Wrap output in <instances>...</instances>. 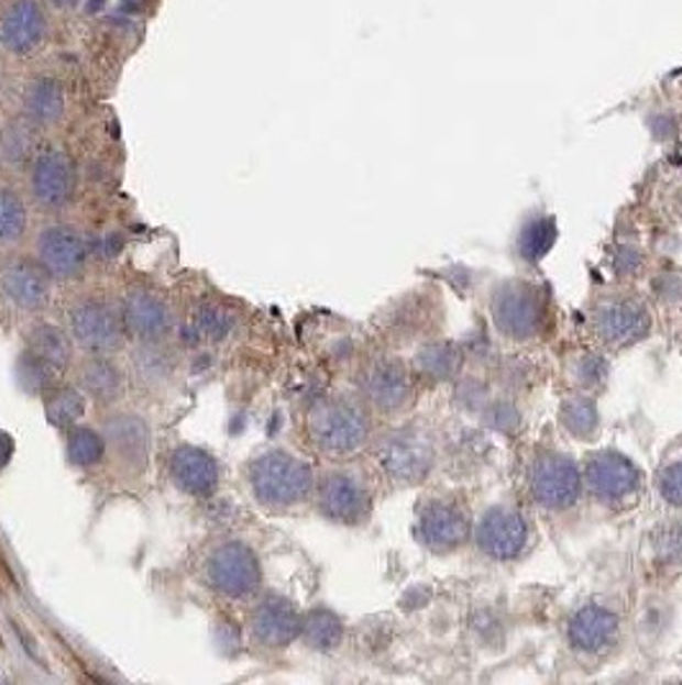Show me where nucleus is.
I'll return each instance as SVG.
<instances>
[{"instance_id": "1", "label": "nucleus", "mask_w": 682, "mask_h": 685, "mask_svg": "<svg viewBox=\"0 0 682 685\" xmlns=\"http://www.w3.org/2000/svg\"><path fill=\"white\" fill-rule=\"evenodd\" d=\"M308 434L321 452L352 454L367 442L370 421L356 400L323 398L308 413Z\"/></svg>"}, {"instance_id": "2", "label": "nucleus", "mask_w": 682, "mask_h": 685, "mask_svg": "<svg viewBox=\"0 0 682 685\" xmlns=\"http://www.w3.org/2000/svg\"><path fill=\"white\" fill-rule=\"evenodd\" d=\"M254 496L267 506H296L314 490V469L283 450L260 454L250 465Z\"/></svg>"}, {"instance_id": "3", "label": "nucleus", "mask_w": 682, "mask_h": 685, "mask_svg": "<svg viewBox=\"0 0 682 685\" xmlns=\"http://www.w3.org/2000/svg\"><path fill=\"white\" fill-rule=\"evenodd\" d=\"M208 583L227 598H246L260 588L262 567L257 554L242 542L221 544L206 567Z\"/></svg>"}, {"instance_id": "4", "label": "nucleus", "mask_w": 682, "mask_h": 685, "mask_svg": "<svg viewBox=\"0 0 682 685\" xmlns=\"http://www.w3.org/2000/svg\"><path fill=\"white\" fill-rule=\"evenodd\" d=\"M529 485L537 504L552 508V511H564V508L575 506L580 493H583V475L570 457L549 452L541 454L531 465Z\"/></svg>"}, {"instance_id": "5", "label": "nucleus", "mask_w": 682, "mask_h": 685, "mask_svg": "<svg viewBox=\"0 0 682 685\" xmlns=\"http://www.w3.org/2000/svg\"><path fill=\"white\" fill-rule=\"evenodd\" d=\"M493 319L503 334L510 339H531L544 323V300L534 285L508 283L495 292Z\"/></svg>"}, {"instance_id": "6", "label": "nucleus", "mask_w": 682, "mask_h": 685, "mask_svg": "<svg viewBox=\"0 0 682 685\" xmlns=\"http://www.w3.org/2000/svg\"><path fill=\"white\" fill-rule=\"evenodd\" d=\"M77 167L65 150H46L36 154L31 167V192L44 208H62L75 196Z\"/></svg>"}, {"instance_id": "7", "label": "nucleus", "mask_w": 682, "mask_h": 685, "mask_svg": "<svg viewBox=\"0 0 682 685\" xmlns=\"http://www.w3.org/2000/svg\"><path fill=\"white\" fill-rule=\"evenodd\" d=\"M0 288L11 303L26 311H38L50 303L52 273L42 259L13 257L0 267Z\"/></svg>"}, {"instance_id": "8", "label": "nucleus", "mask_w": 682, "mask_h": 685, "mask_svg": "<svg viewBox=\"0 0 682 685\" xmlns=\"http://www.w3.org/2000/svg\"><path fill=\"white\" fill-rule=\"evenodd\" d=\"M69 323H73L75 339L85 350L108 354L121 346V319L111 306L100 303V300H82L80 306H75L73 313H69Z\"/></svg>"}, {"instance_id": "9", "label": "nucleus", "mask_w": 682, "mask_h": 685, "mask_svg": "<svg viewBox=\"0 0 682 685\" xmlns=\"http://www.w3.org/2000/svg\"><path fill=\"white\" fill-rule=\"evenodd\" d=\"M529 542V527L514 508H493L477 527V546L493 560H514Z\"/></svg>"}, {"instance_id": "10", "label": "nucleus", "mask_w": 682, "mask_h": 685, "mask_svg": "<svg viewBox=\"0 0 682 685\" xmlns=\"http://www.w3.org/2000/svg\"><path fill=\"white\" fill-rule=\"evenodd\" d=\"M431 446L414 431H398L380 444V465L393 480L414 483L429 473L431 467Z\"/></svg>"}, {"instance_id": "11", "label": "nucleus", "mask_w": 682, "mask_h": 685, "mask_svg": "<svg viewBox=\"0 0 682 685\" xmlns=\"http://www.w3.org/2000/svg\"><path fill=\"white\" fill-rule=\"evenodd\" d=\"M46 36V13L36 0H13L0 13V46L11 54L34 52Z\"/></svg>"}, {"instance_id": "12", "label": "nucleus", "mask_w": 682, "mask_h": 685, "mask_svg": "<svg viewBox=\"0 0 682 685\" xmlns=\"http://www.w3.org/2000/svg\"><path fill=\"white\" fill-rule=\"evenodd\" d=\"M418 537L433 552H449L470 537V519L462 506L431 500L418 516Z\"/></svg>"}, {"instance_id": "13", "label": "nucleus", "mask_w": 682, "mask_h": 685, "mask_svg": "<svg viewBox=\"0 0 682 685\" xmlns=\"http://www.w3.org/2000/svg\"><path fill=\"white\" fill-rule=\"evenodd\" d=\"M585 483L603 500H622L637 493L641 475L631 460L616 452H601L587 460Z\"/></svg>"}, {"instance_id": "14", "label": "nucleus", "mask_w": 682, "mask_h": 685, "mask_svg": "<svg viewBox=\"0 0 682 685\" xmlns=\"http://www.w3.org/2000/svg\"><path fill=\"white\" fill-rule=\"evenodd\" d=\"M595 327H598V334L606 344L629 346L647 334L649 311L641 300L634 298L608 300L595 316Z\"/></svg>"}, {"instance_id": "15", "label": "nucleus", "mask_w": 682, "mask_h": 685, "mask_svg": "<svg viewBox=\"0 0 682 685\" xmlns=\"http://www.w3.org/2000/svg\"><path fill=\"white\" fill-rule=\"evenodd\" d=\"M362 393L380 411H398L410 398V377L398 360H375L362 373Z\"/></svg>"}, {"instance_id": "16", "label": "nucleus", "mask_w": 682, "mask_h": 685, "mask_svg": "<svg viewBox=\"0 0 682 685\" xmlns=\"http://www.w3.org/2000/svg\"><path fill=\"white\" fill-rule=\"evenodd\" d=\"M38 259L52 275L73 277L85 267L88 259V244L80 236V231L73 227H50L38 236Z\"/></svg>"}, {"instance_id": "17", "label": "nucleus", "mask_w": 682, "mask_h": 685, "mask_svg": "<svg viewBox=\"0 0 682 685\" xmlns=\"http://www.w3.org/2000/svg\"><path fill=\"white\" fill-rule=\"evenodd\" d=\"M319 506L323 516L339 523H356L367 513L370 496L356 477L346 473H334L323 477L319 488Z\"/></svg>"}, {"instance_id": "18", "label": "nucleus", "mask_w": 682, "mask_h": 685, "mask_svg": "<svg viewBox=\"0 0 682 685\" xmlns=\"http://www.w3.org/2000/svg\"><path fill=\"white\" fill-rule=\"evenodd\" d=\"M304 619L296 606L280 596H267L252 614V634L265 647H285L300 634Z\"/></svg>"}, {"instance_id": "19", "label": "nucleus", "mask_w": 682, "mask_h": 685, "mask_svg": "<svg viewBox=\"0 0 682 685\" xmlns=\"http://www.w3.org/2000/svg\"><path fill=\"white\" fill-rule=\"evenodd\" d=\"M121 319L131 334L144 339V342L162 339L173 327V316H169L167 303L150 290H131L123 298Z\"/></svg>"}, {"instance_id": "20", "label": "nucleus", "mask_w": 682, "mask_h": 685, "mask_svg": "<svg viewBox=\"0 0 682 685\" xmlns=\"http://www.w3.org/2000/svg\"><path fill=\"white\" fill-rule=\"evenodd\" d=\"M169 473L177 488H183L190 496H211L219 488V465L211 454L198 450V446H177L169 460Z\"/></svg>"}, {"instance_id": "21", "label": "nucleus", "mask_w": 682, "mask_h": 685, "mask_svg": "<svg viewBox=\"0 0 682 685\" xmlns=\"http://www.w3.org/2000/svg\"><path fill=\"white\" fill-rule=\"evenodd\" d=\"M618 634V619L606 606H583L570 621V642L580 652L595 654L608 650Z\"/></svg>"}, {"instance_id": "22", "label": "nucleus", "mask_w": 682, "mask_h": 685, "mask_svg": "<svg viewBox=\"0 0 682 685\" xmlns=\"http://www.w3.org/2000/svg\"><path fill=\"white\" fill-rule=\"evenodd\" d=\"M106 442L113 446L116 454L127 462V465L144 467L146 457H150L152 434L150 427L139 419V416H113L106 423Z\"/></svg>"}, {"instance_id": "23", "label": "nucleus", "mask_w": 682, "mask_h": 685, "mask_svg": "<svg viewBox=\"0 0 682 685\" xmlns=\"http://www.w3.org/2000/svg\"><path fill=\"white\" fill-rule=\"evenodd\" d=\"M26 115L36 126H52L65 113V90L54 77H36L23 96Z\"/></svg>"}, {"instance_id": "24", "label": "nucleus", "mask_w": 682, "mask_h": 685, "mask_svg": "<svg viewBox=\"0 0 682 685\" xmlns=\"http://www.w3.org/2000/svg\"><path fill=\"white\" fill-rule=\"evenodd\" d=\"M80 385L82 390L98 400V404H111L121 396L123 380L119 367L103 354L85 360L80 365Z\"/></svg>"}, {"instance_id": "25", "label": "nucleus", "mask_w": 682, "mask_h": 685, "mask_svg": "<svg viewBox=\"0 0 682 685\" xmlns=\"http://www.w3.org/2000/svg\"><path fill=\"white\" fill-rule=\"evenodd\" d=\"M38 126L29 119L8 121L0 131V157L8 165H26L38 154Z\"/></svg>"}, {"instance_id": "26", "label": "nucleus", "mask_w": 682, "mask_h": 685, "mask_svg": "<svg viewBox=\"0 0 682 685\" xmlns=\"http://www.w3.org/2000/svg\"><path fill=\"white\" fill-rule=\"evenodd\" d=\"M26 342L31 352L38 354V357L46 360L57 369H65L69 362H73L75 354L73 339H69L59 327H52V323H36V327L29 331Z\"/></svg>"}, {"instance_id": "27", "label": "nucleus", "mask_w": 682, "mask_h": 685, "mask_svg": "<svg viewBox=\"0 0 682 685\" xmlns=\"http://www.w3.org/2000/svg\"><path fill=\"white\" fill-rule=\"evenodd\" d=\"M44 411L52 427H59V429L75 427L77 419L85 413L82 393L77 388H69V385H62V388L54 385V388L46 393Z\"/></svg>"}, {"instance_id": "28", "label": "nucleus", "mask_w": 682, "mask_h": 685, "mask_svg": "<svg viewBox=\"0 0 682 685\" xmlns=\"http://www.w3.org/2000/svg\"><path fill=\"white\" fill-rule=\"evenodd\" d=\"M300 634L308 642V647L314 650H334L339 647L341 637H344V627H341L339 616L327 611V608H316L304 619V627H300Z\"/></svg>"}, {"instance_id": "29", "label": "nucleus", "mask_w": 682, "mask_h": 685, "mask_svg": "<svg viewBox=\"0 0 682 685\" xmlns=\"http://www.w3.org/2000/svg\"><path fill=\"white\" fill-rule=\"evenodd\" d=\"M462 365V354L454 344H429L418 352L416 367L429 380H449Z\"/></svg>"}, {"instance_id": "30", "label": "nucleus", "mask_w": 682, "mask_h": 685, "mask_svg": "<svg viewBox=\"0 0 682 685\" xmlns=\"http://www.w3.org/2000/svg\"><path fill=\"white\" fill-rule=\"evenodd\" d=\"M57 367L50 365V362L31 350L23 352L19 362H15V375H19L23 390L29 393H42V396H46L54 388V383H57Z\"/></svg>"}, {"instance_id": "31", "label": "nucleus", "mask_w": 682, "mask_h": 685, "mask_svg": "<svg viewBox=\"0 0 682 685\" xmlns=\"http://www.w3.org/2000/svg\"><path fill=\"white\" fill-rule=\"evenodd\" d=\"M26 206L11 188H0V244H11L26 231Z\"/></svg>"}, {"instance_id": "32", "label": "nucleus", "mask_w": 682, "mask_h": 685, "mask_svg": "<svg viewBox=\"0 0 682 685\" xmlns=\"http://www.w3.org/2000/svg\"><path fill=\"white\" fill-rule=\"evenodd\" d=\"M560 419L564 429L572 431L575 437H591L598 429V408L591 398L575 396L568 398L560 408Z\"/></svg>"}, {"instance_id": "33", "label": "nucleus", "mask_w": 682, "mask_h": 685, "mask_svg": "<svg viewBox=\"0 0 682 685\" xmlns=\"http://www.w3.org/2000/svg\"><path fill=\"white\" fill-rule=\"evenodd\" d=\"M106 452V437H100L92 429H73L67 437V457L73 465L90 467L100 462Z\"/></svg>"}, {"instance_id": "34", "label": "nucleus", "mask_w": 682, "mask_h": 685, "mask_svg": "<svg viewBox=\"0 0 682 685\" xmlns=\"http://www.w3.org/2000/svg\"><path fill=\"white\" fill-rule=\"evenodd\" d=\"M134 365L144 380H162V377L173 373V354H169L165 346H160L157 339H154V342H146L142 350L136 352Z\"/></svg>"}, {"instance_id": "35", "label": "nucleus", "mask_w": 682, "mask_h": 685, "mask_svg": "<svg viewBox=\"0 0 682 685\" xmlns=\"http://www.w3.org/2000/svg\"><path fill=\"white\" fill-rule=\"evenodd\" d=\"M234 329V316L219 303H204L196 313V331L206 339H223Z\"/></svg>"}, {"instance_id": "36", "label": "nucleus", "mask_w": 682, "mask_h": 685, "mask_svg": "<svg viewBox=\"0 0 682 685\" xmlns=\"http://www.w3.org/2000/svg\"><path fill=\"white\" fill-rule=\"evenodd\" d=\"M557 229L552 221H534L531 227L524 229L521 234V252L526 259H539L552 250Z\"/></svg>"}, {"instance_id": "37", "label": "nucleus", "mask_w": 682, "mask_h": 685, "mask_svg": "<svg viewBox=\"0 0 682 685\" xmlns=\"http://www.w3.org/2000/svg\"><path fill=\"white\" fill-rule=\"evenodd\" d=\"M657 557L662 565H682V527H668L657 537Z\"/></svg>"}, {"instance_id": "38", "label": "nucleus", "mask_w": 682, "mask_h": 685, "mask_svg": "<svg viewBox=\"0 0 682 685\" xmlns=\"http://www.w3.org/2000/svg\"><path fill=\"white\" fill-rule=\"evenodd\" d=\"M660 493L668 504L682 508V460L672 462L660 475Z\"/></svg>"}, {"instance_id": "39", "label": "nucleus", "mask_w": 682, "mask_h": 685, "mask_svg": "<svg viewBox=\"0 0 682 685\" xmlns=\"http://www.w3.org/2000/svg\"><path fill=\"white\" fill-rule=\"evenodd\" d=\"M11 457H13V439L8 437L6 431H0V467H6Z\"/></svg>"}, {"instance_id": "40", "label": "nucleus", "mask_w": 682, "mask_h": 685, "mask_svg": "<svg viewBox=\"0 0 682 685\" xmlns=\"http://www.w3.org/2000/svg\"><path fill=\"white\" fill-rule=\"evenodd\" d=\"M52 5H57V8H75L77 3H80V0H50Z\"/></svg>"}]
</instances>
